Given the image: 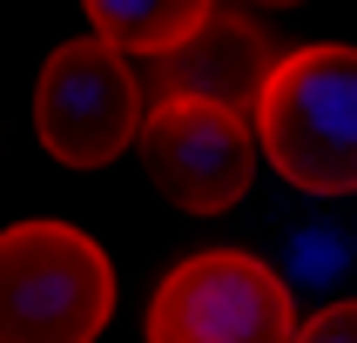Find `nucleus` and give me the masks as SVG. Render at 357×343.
I'll use <instances>...</instances> for the list:
<instances>
[{"label":"nucleus","instance_id":"2","mask_svg":"<svg viewBox=\"0 0 357 343\" xmlns=\"http://www.w3.org/2000/svg\"><path fill=\"white\" fill-rule=\"evenodd\" d=\"M115 317V262L54 216L0 229V343H95Z\"/></svg>","mask_w":357,"mask_h":343},{"label":"nucleus","instance_id":"7","mask_svg":"<svg viewBox=\"0 0 357 343\" xmlns=\"http://www.w3.org/2000/svg\"><path fill=\"white\" fill-rule=\"evenodd\" d=\"M81 7H88L95 40H108L115 54L155 61V54H169L176 40L196 34L216 0H81Z\"/></svg>","mask_w":357,"mask_h":343},{"label":"nucleus","instance_id":"3","mask_svg":"<svg viewBox=\"0 0 357 343\" xmlns=\"http://www.w3.org/2000/svg\"><path fill=\"white\" fill-rule=\"evenodd\" d=\"M149 343H290L297 303L290 282L250 249L182 256L149 296Z\"/></svg>","mask_w":357,"mask_h":343},{"label":"nucleus","instance_id":"1","mask_svg":"<svg viewBox=\"0 0 357 343\" xmlns=\"http://www.w3.org/2000/svg\"><path fill=\"white\" fill-rule=\"evenodd\" d=\"M250 128L290 189L357 196V47L317 40V47L277 54Z\"/></svg>","mask_w":357,"mask_h":343},{"label":"nucleus","instance_id":"4","mask_svg":"<svg viewBox=\"0 0 357 343\" xmlns=\"http://www.w3.org/2000/svg\"><path fill=\"white\" fill-rule=\"evenodd\" d=\"M135 128H142V81L128 54L81 34L40 61L34 135L61 168H108L121 148H135Z\"/></svg>","mask_w":357,"mask_h":343},{"label":"nucleus","instance_id":"5","mask_svg":"<svg viewBox=\"0 0 357 343\" xmlns=\"http://www.w3.org/2000/svg\"><path fill=\"white\" fill-rule=\"evenodd\" d=\"M135 148L149 182L189 216L236 209L257 182V128H250V115H229L216 101L155 95V108H142Z\"/></svg>","mask_w":357,"mask_h":343},{"label":"nucleus","instance_id":"9","mask_svg":"<svg viewBox=\"0 0 357 343\" xmlns=\"http://www.w3.org/2000/svg\"><path fill=\"white\" fill-rule=\"evenodd\" d=\"M257 7H290V0H257Z\"/></svg>","mask_w":357,"mask_h":343},{"label":"nucleus","instance_id":"6","mask_svg":"<svg viewBox=\"0 0 357 343\" xmlns=\"http://www.w3.org/2000/svg\"><path fill=\"white\" fill-rule=\"evenodd\" d=\"M270 67H277L270 27H257L243 7H209V20L189 40L155 54V88L162 95H189V101H216L229 115H257Z\"/></svg>","mask_w":357,"mask_h":343},{"label":"nucleus","instance_id":"8","mask_svg":"<svg viewBox=\"0 0 357 343\" xmlns=\"http://www.w3.org/2000/svg\"><path fill=\"white\" fill-rule=\"evenodd\" d=\"M290 343H357V296L351 303H324L310 323H297Z\"/></svg>","mask_w":357,"mask_h":343}]
</instances>
